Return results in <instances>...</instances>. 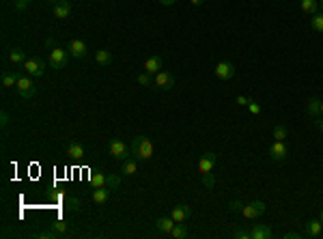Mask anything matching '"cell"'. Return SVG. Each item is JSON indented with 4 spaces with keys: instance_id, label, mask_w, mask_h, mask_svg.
<instances>
[{
    "instance_id": "cell-1",
    "label": "cell",
    "mask_w": 323,
    "mask_h": 239,
    "mask_svg": "<svg viewBox=\"0 0 323 239\" xmlns=\"http://www.w3.org/2000/svg\"><path fill=\"white\" fill-rule=\"evenodd\" d=\"M215 162H218V158H215L214 151H207L201 159H198V172H201L203 183L207 190H214V166H215Z\"/></svg>"
},
{
    "instance_id": "cell-2",
    "label": "cell",
    "mask_w": 323,
    "mask_h": 239,
    "mask_svg": "<svg viewBox=\"0 0 323 239\" xmlns=\"http://www.w3.org/2000/svg\"><path fill=\"white\" fill-rule=\"evenodd\" d=\"M132 155L138 159V162H146V159L153 158V142L146 138L144 134L136 136L132 140Z\"/></svg>"
},
{
    "instance_id": "cell-3",
    "label": "cell",
    "mask_w": 323,
    "mask_h": 239,
    "mask_svg": "<svg viewBox=\"0 0 323 239\" xmlns=\"http://www.w3.org/2000/svg\"><path fill=\"white\" fill-rule=\"evenodd\" d=\"M108 155L112 159H116V162H125V159L129 158V147L123 140L112 138L108 142Z\"/></svg>"
},
{
    "instance_id": "cell-4",
    "label": "cell",
    "mask_w": 323,
    "mask_h": 239,
    "mask_svg": "<svg viewBox=\"0 0 323 239\" xmlns=\"http://www.w3.org/2000/svg\"><path fill=\"white\" fill-rule=\"evenodd\" d=\"M153 86L157 91H173L175 88V76L168 69H162L153 76Z\"/></svg>"
},
{
    "instance_id": "cell-5",
    "label": "cell",
    "mask_w": 323,
    "mask_h": 239,
    "mask_svg": "<svg viewBox=\"0 0 323 239\" xmlns=\"http://www.w3.org/2000/svg\"><path fill=\"white\" fill-rule=\"evenodd\" d=\"M69 50H63V47H52L50 50V56H48V63L52 69H63L69 61Z\"/></svg>"
},
{
    "instance_id": "cell-6",
    "label": "cell",
    "mask_w": 323,
    "mask_h": 239,
    "mask_svg": "<svg viewBox=\"0 0 323 239\" xmlns=\"http://www.w3.org/2000/svg\"><path fill=\"white\" fill-rule=\"evenodd\" d=\"M15 88H17V95H20L22 99H33L35 93H37V88L33 84V76H20Z\"/></svg>"
},
{
    "instance_id": "cell-7",
    "label": "cell",
    "mask_w": 323,
    "mask_h": 239,
    "mask_svg": "<svg viewBox=\"0 0 323 239\" xmlns=\"http://www.w3.org/2000/svg\"><path fill=\"white\" fill-rule=\"evenodd\" d=\"M24 71L33 78H41L45 74V61L43 58H37V56H31L24 61Z\"/></svg>"
},
{
    "instance_id": "cell-8",
    "label": "cell",
    "mask_w": 323,
    "mask_h": 239,
    "mask_svg": "<svg viewBox=\"0 0 323 239\" xmlns=\"http://www.w3.org/2000/svg\"><path fill=\"white\" fill-rule=\"evenodd\" d=\"M263 213H265V202L263 200H252L242 207V216L246 220H256V218H261Z\"/></svg>"
},
{
    "instance_id": "cell-9",
    "label": "cell",
    "mask_w": 323,
    "mask_h": 239,
    "mask_svg": "<svg viewBox=\"0 0 323 239\" xmlns=\"http://www.w3.org/2000/svg\"><path fill=\"white\" fill-rule=\"evenodd\" d=\"M267 153H269V159H274V162H283V159L289 158V147L285 145V140H274L272 145H269Z\"/></svg>"
},
{
    "instance_id": "cell-10",
    "label": "cell",
    "mask_w": 323,
    "mask_h": 239,
    "mask_svg": "<svg viewBox=\"0 0 323 239\" xmlns=\"http://www.w3.org/2000/svg\"><path fill=\"white\" fill-rule=\"evenodd\" d=\"M214 74L218 80H231V78L235 76V65L231 61H220L218 65H215Z\"/></svg>"
},
{
    "instance_id": "cell-11",
    "label": "cell",
    "mask_w": 323,
    "mask_h": 239,
    "mask_svg": "<svg viewBox=\"0 0 323 239\" xmlns=\"http://www.w3.org/2000/svg\"><path fill=\"white\" fill-rule=\"evenodd\" d=\"M67 50L73 58H86V54H89V47H86V43L82 39H72L67 45Z\"/></svg>"
},
{
    "instance_id": "cell-12",
    "label": "cell",
    "mask_w": 323,
    "mask_h": 239,
    "mask_svg": "<svg viewBox=\"0 0 323 239\" xmlns=\"http://www.w3.org/2000/svg\"><path fill=\"white\" fill-rule=\"evenodd\" d=\"M192 216V209L183 205V202H179V205H175L173 209H170V218L175 220V222H187Z\"/></svg>"
},
{
    "instance_id": "cell-13",
    "label": "cell",
    "mask_w": 323,
    "mask_h": 239,
    "mask_svg": "<svg viewBox=\"0 0 323 239\" xmlns=\"http://www.w3.org/2000/svg\"><path fill=\"white\" fill-rule=\"evenodd\" d=\"M162 69H164V58L160 54H153V56H149L144 61V71H146V74L155 76L157 71H162Z\"/></svg>"
},
{
    "instance_id": "cell-14",
    "label": "cell",
    "mask_w": 323,
    "mask_h": 239,
    "mask_svg": "<svg viewBox=\"0 0 323 239\" xmlns=\"http://www.w3.org/2000/svg\"><path fill=\"white\" fill-rule=\"evenodd\" d=\"M52 15H54L56 20H67V17L72 15V2H69V0H61V2H56L54 9H52Z\"/></svg>"
},
{
    "instance_id": "cell-15",
    "label": "cell",
    "mask_w": 323,
    "mask_h": 239,
    "mask_svg": "<svg viewBox=\"0 0 323 239\" xmlns=\"http://www.w3.org/2000/svg\"><path fill=\"white\" fill-rule=\"evenodd\" d=\"M274 233H272V229H269L267 224H254L250 229V239H269Z\"/></svg>"
},
{
    "instance_id": "cell-16",
    "label": "cell",
    "mask_w": 323,
    "mask_h": 239,
    "mask_svg": "<svg viewBox=\"0 0 323 239\" xmlns=\"http://www.w3.org/2000/svg\"><path fill=\"white\" fill-rule=\"evenodd\" d=\"M175 224H177V222H175V220L170 218V216H162V218H157V220H155L157 231L164 233V235H170V231L175 229Z\"/></svg>"
},
{
    "instance_id": "cell-17",
    "label": "cell",
    "mask_w": 323,
    "mask_h": 239,
    "mask_svg": "<svg viewBox=\"0 0 323 239\" xmlns=\"http://www.w3.org/2000/svg\"><path fill=\"white\" fill-rule=\"evenodd\" d=\"M321 231H323V222H321V220H308L306 229H304V235H306V237H319Z\"/></svg>"
},
{
    "instance_id": "cell-18",
    "label": "cell",
    "mask_w": 323,
    "mask_h": 239,
    "mask_svg": "<svg viewBox=\"0 0 323 239\" xmlns=\"http://www.w3.org/2000/svg\"><path fill=\"white\" fill-rule=\"evenodd\" d=\"M121 172H123L125 177L136 175V172H138V159H136V158H127L125 162H123V166H121Z\"/></svg>"
},
{
    "instance_id": "cell-19",
    "label": "cell",
    "mask_w": 323,
    "mask_h": 239,
    "mask_svg": "<svg viewBox=\"0 0 323 239\" xmlns=\"http://www.w3.org/2000/svg\"><path fill=\"white\" fill-rule=\"evenodd\" d=\"M108 196H110V188H93L91 199H93V202H97V205H104V202L108 200Z\"/></svg>"
},
{
    "instance_id": "cell-20",
    "label": "cell",
    "mask_w": 323,
    "mask_h": 239,
    "mask_svg": "<svg viewBox=\"0 0 323 239\" xmlns=\"http://www.w3.org/2000/svg\"><path fill=\"white\" fill-rule=\"evenodd\" d=\"M299 9H302V13H306V15H315L317 11H319V0H302V2H299Z\"/></svg>"
},
{
    "instance_id": "cell-21",
    "label": "cell",
    "mask_w": 323,
    "mask_h": 239,
    "mask_svg": "<svg viewBox=\"0 0 323 239\" xmlns=\"http://www.w3.org/2000/svg\"><path fill=\"white\" fill-rule=\"evenodd\" d=\"M67 155H69L72 159H82V158H84V147H82L80 142H69Z\"/></svg>"
},
{
    "instance_id": "cell-22",
    "label": "cell",
    "mask_w": 323,
    "mask_h": 239,
    "mask_svg": "<svg viewBox=\"0 0 323 239\" xmlns=\"http://www.w3.org/2000/svg\"><path fill=\"white\" fill-rule=\"evenodd\" d=\"M17 80H20V76H17L15 71H4V74H2V88L17 86Z\"/></svg>"
},
{
    "instance_id": "cell-23",
    "label": "cell",
    "mask_w": 323,
    "mask_h": 239,
    "mask_svg": "<svg viewBox=\"0 0 323 239\" xmlns=\"http://www.w3.org/2000/svg\"><path fill=\"white\" fill-rule=\"evenodd\" d=\"M95 61H97V65H110L112 63V52L110 50H106V47H102V50H97L95 52Z\"/></svg>"
},
{
    "instance_id": "cell-24",
    "label": "cell",
    "mask_w": 323,
    "mask_h": 239,
    "mask_svg": "<svg viewBox=\"0 0 323 239\" xmlns=\"http://www.w3.org/2000/svg\"><path fill=\"white\" fill-rule=\"evenodd\" d=\"M310 28L315 33H323V11H317L315 15H310Z\"/></svg>"
},
{
    "instance_id": "cell-25",
    "label": "cell",
    "mask_w": 323,
    "mask_h": 239,
    "mask_svg": "<svg viewBox=\"0 0 323 239\" xmlns=\"http://www.w3.org/2000/svg\"><path fill=\"white\" fill-rule=\"evenodd\" d=\"M9 61L13 63V65H24V61H26L24 50H20V47H13V50L9 52Z\"/></svg>"
},
{
    "instance_id": "cell-26",
    "label": "cell",
    "mask_w": 323,
    "mask_h": 239,
    "mask_svg": "<svg viewBox=\"0 0 323 239\" xmlns=\"http://www.w3.org/2000/svg\"><path fill=\"white\" fill-rule=\"evenodd\" d=\"M170 237H173V239H183V237H187V226H185V222H177V224H175V229L170 231Z\"/></svg>"
},
{
    "instance_id": "cell-27",
    "label": "cell",
    "mask_w": 323,
    "mask_h": 239,
    "mask_svg": "<svg viewBox=\"0 0 323 239\" xmlns=\"http://www.w3.org/2000/svg\"><path fill=\"white\" fill-rule=\"evenodd\" d=\"M272 138L274 140H287V138H289V129H287L285 127V125H276V127H274V131H272Z\"/></svg>"
},
{
    "instance_id": "cell-28",
    "label": "cell",
    "mask_w": 323,
    "mask_h": 239,
    "mask_svg": "<svg viewBox=\"0 0 323 239\" xmlns=\"http://www.w3.org/2000/svg\"><path fill=\"white\" fill-rule=\"evenodd\" d=\"M91 188H106V172H93L91 175Z\"/></svg>"
},
{
    "instance_id": "cell-29",
    "label": "cell",
    "mask_w": 323,
    "mask_h": 239,
    "mask_svg": "<svg viewBox=\"0 0 323 239\" xmlns=\"http://www.w3.org/2000/svg\"><path fill=\"white\" fill-rule=\"evenodd\" d=\"M119 185H121V177L116 175V172H108V175H106V188L116 190Z\"/></svg>"
},
{
    "instance_id": "cell-30",
    "label": "cell",
    "mask_w": 323,
    "mask_h": 239,
    "mask_svg": "<svg viewBox=\"0 0 323 239\" xmlns=\"http://www.w3.org/2000/svg\"><path fill=\"white\" fill-rule=\"evenodd\" d=\"M319 104H321V99H317V97L308 99V104H306V112H308L310 117H319Z\"/></svg>"
},
{
    "instance_id": "cell-31",
    "label": "cell",
    "mask_w": 323,
    "mask_h": 239,
    "mask_svg": "<svg viewBox=\"0 0 323 239\" xmlns=\"http://www.w3.org/2000/svg\"><path fill=\"white\" fill-rule=\"evenodd\" d=\"M52 229H54L58 235H65V233L69 231V226H67V222H65V220H54V222H52Z\"/></svg>"
},
{
    "instance_id": "cell-32",
    "label": "cell",
    "mask_w": 323,
    "mask_h": 239,
    "mask_svg": "<svg viewBox=\"0 0 323 239\" xmlns=\"http://www.w3.org/2000/svg\"><path fill=\"white\" fill-rule=\"evenodd\" d=\"M138 84L140 86H151V84H153V80H151V74H146V71H144V74H140L138 76Z\"/></svg>"
},
{
    "instance_id": "cell-33",
    "label": "cell",
    "mask_w": 323,
    "mask_h": 239,
    "mask_svg": "<svg viewBox=\"0 0 323 239\" xmlns=\"http://www.w3.org/2000/svg\"><path fill=\"white\" fill-rule=\"evenodd\" d=\"M248 110H250V115H254V117H258L261 115V104L258 101H254V99H250V104H248Z\"/></svg>"
},
{
    "instance_id": "cell-34",
    "label": "cell",
    "mask_w": 323,
    "mask_h": 239,
    "mask_svg": "<svg viewBox=\"0 0 323 239\" xmlns=\"http://www.w3.org/2000/svg\"><path fill=\"white\" fill-rule=\"evenodd\" d=\"M35 237L37 239H54V237H58V233L56 231H43V233H35Z\"/></svg>"
},
{
    "instance_id": "cell-35",
    "label": "cell",
    "mask_w": 323,
    "mask_h": 239,
    "mask_svg": "<svg viewBox=\"0 0 323 239\" xmlns=\"http://www.w3.org/2000/svg\"><path fill=\"white\" fill-rule=\"evenodd\" d=\"M65 202H67V207L73 209V211H78V209H80V200L73 199V196H67V199H65Z\"/></svg>"
},
{
    "instance_id": "cell-36",
    "label": "cell",
    "mask_w": 323,
    "mask_h": 239,
    "mask_svg": "<svg viewBox=\"0 0 323 239\" xmlns=\"http://www.w3.org/2000/svg\"><path fill=\"white\" fill-rule=\"evenodd\" d=\"M242 207H244V202H239V200H231V202H228V209H231L233 213H235V211L242 213Z\"/></svg>"
},
{
    "instance_id": "cell-37",
    "label": "cell",
    "mask_w": 323,
    "mask_h": 239,
    "mask_svg": "<svg viewBox=\"0 0 323 239\" xmlns=\"http://www.w3.org/2000/svg\"><path fill=\"white\" fill-rule=\"evenodd\" d=\"M7 125H9V112L7 110H2V115H0V127H7Z\"/></svg>"
},
{
    "instance_id": "cell-38",
    "label": "cell",
    "mask_w": 323,
    "mask_h": 239,
    "mask_svg": "<svg viewBox=\"0 0 323 239\" xmlns=\"http://www.w3.org/2000/svg\"><path fill=\"white\" fill-rule=\"evenodd\" d=\"M31 2H33V0H17V2H15V9H17V11H24Z\"/></svg>"
},
{
    "instance_id": "cell-39",
    "label": "cell",
    "mask_w": 323,
    "mask_h": 239,
    "mask_svg": "<svg viewBox=\"0 0 323 239\" xmlns=\"http://www.w3.org/2000/svg\"><path fill=\"white\" fill-rule=\"evenodd\" d=\"M233 237H237V239H250V231H235Z\"/></svg>"
},
{
    "instance_id": "cell-40",
    "label": "cell",
    "mask_w": 323,
    "mask_h": 239,
    "mask_svg": "<svg viewBox=\"0 0 323 239\" xmlns=\"http://www.w3.org/2000/svg\"><path fill=\"white\" fill-rule=\"evenodd\" d=\"M235 101H237V106H248L250 104V99L244 97V95H237V99H235Z\"/></svg>"
},
{
    "instance_id": "cell-41",
    "label": "cell",
    "mask_w": 323,
    "mask_h": 239,
    "mask_svg": "<svg viewBox=\"0 0 323 239\" xmlns=\"http://www.w3.org/2000/svg\"><path fill=\"white\" fill-rule=\"evenodd\" d=\"M283 237L285 239H299V237H304V235H302V233H285Z\"/></svg>"
},
{
    "instance_id": "cell-42",
    "label": "cell",
    "mask_w": 323,
    "mask_h": 239,
    "mask_svg": "<svg viewBox=\"0 0 323 239\" xmlns=\"http://www.w3.org/2000/svg\"><path fill=\"white\" fill-rule=\"evenodd\" d=\"M315 125H317V129L323 134V117H315Z\"/></svg>"
},
{
    "instance_id": "cell-43",
    "label": "cell",
    "mask_w": 323,
    "mask_h": 239,
    "mask_svg": "<svg viewBox=\"0 0 323 239\" xmlns=\"http://www.w3.org/2000/svg\"><path fill=\"white\" fill-rule=\"evenodd\" d=\"M157 2H160L162 7H173V4L177 2V0H157Z\"/></svg>"
},
{
    "instance_id": "cell-44",
    "label": "cell",
    "mask_w": 323,
    "mask_h": 239,
    "mask_svg": "<svg viewBox=\"0 0 323 239\" xmlns=\"http://www.w3.org/2000/svg\"><path fill=\"white\" fill-rule=\"evenodd\" d=\"M203 2H205V0H190V4H194V7H201Z\"/></svg>"
},
{
    "instance_id": "cell-45",
    "label": "cell",
    "mask_w": 323,
    "mask_h": 239,
    "mask_svg": "<svg viewBox=\"0 0 323 239\" xmlns=\"http://www.w3.org/2000/svg\"><path fill=\"white\" fill-rule=\"evenodd\" d=\"M45 45H48V47H54V39H52V37H50L48 41H45Z\"/></svg>"
},
{
    "instance_id": "cell-46",
    "label": "cell",
    "mask_w": 323,
    "mask_h": 239,
    "mask_svg": "<svg viewBox=\"0 0 323 239\" xmlns=\"http://www.w3.org/2000/svg\"><path fill=\"white\" fill-rule=\"evenodd\" d=\"M319 117H323V101L319 104Z\"/></svg>"
},
{
    "instance_id": "cell-47",
    "label": "cell",
    "mask_w": 323,
    "mask_h": 239,
    "mask_svg": "<svg viewBox=\"0 0 323 239\" xmlns=\"http://www.w3.org/2000/svg\"><path fill=\"white\" fill-rule=\"evenodd\" d=\"M48 2H50V4H56V2H61V0H48Z\"/></svg>"
},
{
    "instance_id": "cell-48",
    "label": "cell",
    "mask_w": 323,
    "mask_h": 239,
    "mask_svg": "<svg viewBox=\"0 0 323 239\" xmlns=\"http://www.w3.org/2000/svg\"><path fill=\"white\" fill-rule=\"evenodd\" d=\"M319 9L323 11V0H319Z\"/></svg>"
},
{
    "instance_id": "cell-49",
    "label": "cell",
    "mask_w": 323,
    "mask_h": 239,
    "mask_svg": "<svg viewBox=\"0 0 323 239\" xmlns=\"http://www.w3.org/2000/svg\"><path fill=\"white\" fill-rule=\"evenodd\" d=\"M319 220H321V222H323V211H321V216H319Z\"/></svg>"
}]
</instances>
